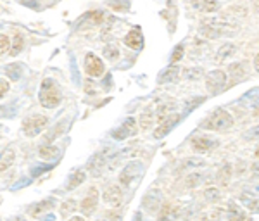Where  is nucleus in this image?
Masks as SVG:
<instances>
[{"mask_svg": "<svg viewBox=\"0 0 259 221\" xmlns=\"http://www.w3.org/2000/svg\"><path fill=\"white\" fill-rule=\"evenodd\" d=\"M232 124H233V118L228 111L216 109L209 118L202 123V128L211 130V131H223V130H228Z\"/></svg>", "mask_w": 259, "mask_h": 221, "instance_id": "obj_2", "label": "nucleus"}, {"mask_svg": "<svg viewBox=\"0 0 259 221\" xmlns=\"http://www.w3.org/2000/svg\"><path fill=\"white\" fill-rule=\"evenodd\" d=\"M178 74H180V69L177 68V66H171V68H168L166 71H162V73L159 74V83L175 81L178 78Z\"/></svg>", "mask_w": 259, "mask_h": 221, "instance_id": "obj_17", "label": "nucleus"}, {"mask_svg": "<svg viewBox=\"0 0 259 221\" xmlns=\"http://www.w3.org/2000/svg\"><path fill=\"white\" fill-rule=\"evenodd\" d=\"M225 85H227V74H225L223 71L216 69L207 74V90H209L212 95L223 90Z\"/></svg>", "mask_w": 259, "mask_h": 221, "instance_id": "obj_6", "label": "nucleus"}, {"mask_svg": "<svg viewBox=\"0 0 259 221\" xmlns=\"http://www.w3.org/2000/svg\"><path fill=\"white\" fill-rule=\"evenodd\" d=\"M142 173H144V164H142V162H139V161L130 162V164L123 171H121V174H119L121 185L130 187L133 182L137 180V178H140Z\"/></svg>", "mask_w": 259, "mask_h": 221, "instance_id": "obj_4", "label": "nucleus"}, {"mask_svg": "<svg viewBox=\"0 0 259 221\" xmlns=\"http://www.w3.org/2000/svg\"><path fill=\"white\" fill-rule=\"evenodd\" d=\"M97 204H99V192H97V189H90V194L83 199L80 209L83 214L90 216V214H94L95 209H97Z\"/></svg>", "mask_w": 259, "mask_h": 221, "instance_id": "obj_11", "label": "nucleus"}, {"mask_svg": "<svg viewBox=\"0 0 259 221\" xmlns=\"http://www.w3.org/2000/svg\"><path fill=\"white\" fill-rule=\"evenodd\" d=\"M23 47H24V38H23V35H16L14 36V43H12V47L9 49L11 51V56H18V54L23 51Z\"/></svg>", "mask_w": 259, "mask_h": 221, "instance_id": "obj_20", "label": "nucleus"}, {"mask_svg": "<svg viewBox=\"0 0 259 221\" xmlns=\"http://www.w3.org/2000/svg\"><path fill=\"white\" fill-rule=\"evenodd\" d=\"M200 69H194V71H183V76L187 78V80H195V78L200 76Z\"/></svg>", "mask_w": 259, "mask_h": 221, "instance_id": "obj_28", "label": "nucleus"}, {"mask_svg": "<svg viewBox=\"0 0 259 221\" xmlns=\"http://www.w3.org/2000/svg\"><path fill=\"white\" fill-rule=\"evenodd\" d=\"M40 156L44 157V159H54V157L59 156V149L57 147H41L40 149Z\"/></svg>", "mask_w": 259, "mask_h": 221, "instance_id": "obj_21", "label": "nucleus"}, {"mask_svg": "<svg viewBox=\"0 0 259 221\" xmlns=\"http://www.w3.org/2000/svg\"><path fill=\"white\" fill-rule=\"evenodd\" d=\"M9 89H11V85H9V81L7 80H0V99L4 97V95L9 92Z\"/></svg>", "mask_w": 259, "mask_h": 221, "instance_id": "obj_29", "label": "nucleus"}, {"mask_svg": "<svg viewBox=\"0 0 259 221\" xmlns=\"http://www.w3.org/2000/svg\"><path fill=\"white\" fill-rule=\"evenodd\" d=\"M14 151H11V149H7V151L0 152V171H6L9 169L12 164H14Z\"/></svg>", "mask_w": 259, "mask_h": 221, "instance_id": "obj_16", "label": "nucleus"}, {"mask_svg": "<svg viewBox=\"0 0 259 221\" xmlns=\"http://www.w3.org/2000/svg\"><path fill=\"white\" fill-rule=\"evenodd\" d=\"M104 54H106V57H107V59H111V61H114V59H118V57H119V51L114 47V45H109V47L104 49Z\"/></svg>", "mask_w": 259, "mask_h": 221, "instance_id": "obj_25", "label": "nucleus"}, {"mask_svg": "<svg viewBox=\"0 0 259 221\" xmlns=\"http://www.w3.org/2000/svg\"><path fill=\"white\" fill-rule=\"evenodd\" d=\"M11 49V40L9 36L6 35H0V56H4V54H7Z\"/></svg>", "mask_w": 259, "mask_h": 221, "instance_id": "obj_23", "label": "nucleus"}, {"mask_svg": "<svg viewBox=\"0 0 259 221\" xmlns=\"http://www.w3.org/2000/svg\"><path fill=\"white\" fill-rule=\"evenodd\" d=\"M135 133H137L135 119H133V118H128V119L124 121V123L118 128V130L112 131V137H114L116 140H124V139H128V137H133Z\"/></svg>", "mask_w": 259, "mask_h": 221, "instance_id": "obj_8", "label": "nucleus"}, {"mask_svg": "<svg viewBox=\"0 0 259 221\" xmlns=\"http://www.w3.org/2000/svg\"><path fill=\"white\" fill-rule=\"evenodd\" d=\"M124 45H128L133 51H140V49L144 47V35H142L140 28H133V30L124 36Z\"/></svg>", "mask_w": 259, "mask_h": 221, "instance_id": "obj_12", "label": "nucleus"}, {"mask_svg": "<svg viewBox=\"0 0 259 221\" xmlns=\"http://www.w3.org/2000/svg\"><path fill=\"white\" fill-rule=\"evenodd\" d=\"M180 119H182V116H180V114H169L168 118L162 119L161 123H159L157 130L154 131V137H156V139H162V137H166L175 126H177Z\"/></svg>", "mask_w": 259, "mask_h": 221, "instance_id": "obj_7", "label": "nucleus"}, {"mask_svg": "<svg viewBox=\"0 0 259 221\" xmlns=\"http://www.w3.org/2000/svg\"><path fill=\"white\" fill-rule=\"evenodd\" d=\"M200 182H202V174L194 173V174H190V176L187 178V187H197Z\"/></svg>", "mask_w": 259, "mask_h": 221, "instance_id": "obj_26", "label": "nucleus"}, {"mask_svg": "<svg viewBox=\"0 0 259 221\" xmlns=\"http://www.w3.org/2000/svg\"><path fill=\"white\" fill-rule=\"evenodd\" d=\"M235 45L232 43H227L225 47H221L218 51V56H216V59H218V62H223L225 59H228V57H232L233 54H235Z\"/></svg>", "mask_w": 259, "mask_h": 221, "instance_id": "obj_18", "label": "nucleus"}, {"mask_svg": "<svg viewBox=\"0 0 259 221\" xmlns=\"http://www.w3.org/2000/svg\"><path fill=\"white\" fill-rule=\"evenodd\" d=\"M85 178H87V173H85V171H81V169L74 171V173L68 178V183H66V190L76 189L78 185H81V183L85 182Z\"/></svg>", "mask_w": 259, "mask_h": 221, "instance_id": "obj_15", "label": "nucleus"}, {"mask_svg": "<svg viewBox=\"0 0 259 221\" xmlns=\"http://www.w3.org/2000/svg\"><path fill=\"white\" fill-rule=\"evenodd\" d=\"M49 123V118L47 116H41V114H35V116H30L23 121V131L26 137H36L40 135L41 131L45 130Z\"/></svg>", "mask_w": 259, "mask_h": 221, "instance_id": "obj_3", "label": "nucleus"}, {"mask_svg": "<svg viewBox=\"0 0 259 221\" xmlns=\"http://www.w3.org/2000/svg\"><path fill=\"white\" fill-rule=\"evenodd\" d=\"M190 145L195 152L204 154V152H209L211 149L216 145V142H212L207 135H195L194 139H192Z\"/></svg>", "mask_w": 259, "mask_h": 221, "instance_id": "obj_9", "label": "nucleus"}, {"mask_svg": "<svg viewBox=\"0 0 259 221\" xmlns=\"http://www.w3.org/2000/svg\"><path fill=\"white\" fill-rule=\"evenodd\" d=\"M204 195H206V199L209 202H218L220 199H221V192L218 189H214V187H211V189L204 190Z\"/></svg>", "mask_w": 259, "mask_h": 221, "instance_id": "obj_22", "label": "nucleus"}, {"mask_svg": "<svg viewBox=\"0 0 259 221\" xmlns=\"http://www.w3.org/2000/svg\"><path fill=\"white\" fill-rule=\"evenodd\" d=\"M230 176H232V168H227V173H225V168H221V171L218 173V180L220 183H228L230 182Z\"/></svg>", "mask_w": 259, "mask_h": 221, "instance_id": "obj_27", "label": "nucleus"}, {"mask_svg": "<svg viewBox=\"0 0 259 221\" xmlns=\"http://www.w3.org/2000/svg\"><path fill=\"white\" fill-rule=\"evenodd\" d=\"M102 197H104V202H107L112 207H118L121 201H123V192H121L118 185H109L104 190Z\"/></svg>", "mask_w": 259, "mask_h": 221, "instance_id": "obj_10", "label": "nucleus"}, {"mask_svg": "<svg viewBox=\"0 0 259 221\" xmlns=\"http://www.w3.org/2000/svg\"><path fill=\"white\" fill-rule=\"evenodd\" d=\"M162 202V195L159 190H150L147 195L144 197V207L147 209L149 212H156L159 209Z\"/></svg>", "mask_w": 259, "mask_h": 221, "instance_id": "obj_13", "label": "nucleus"}, {"mask_svg": "<svg viewBox=\"0 0 259 221\" xmlns=\"http://www.w3.org/2000/svg\"><path fill=\"white\" fill-rule=\"evenodd\" d=\"M85 71L89 76H94V78H99L104 74V71H106V66H104L102 59H100L99 56H95V54L89 52L85 56Z\"/></svg>", "mask_w": 259, "mask_h": 221, "instance_id": "obj_5", "label": "nucleus"}, {"mask_svg": "<svg viewBox=\"0 0 259 221\" xmlns=\"http://www.w3.org/2000/svg\"><path fill=\"white\" fill-rule=\"evenodd\" d=\"M183 52H185L183 45L182 43L177 45V47L173 49V54H171V62H178L180 59H183Z\"/></svg>", "mask_w": 259, "mask_h": 221, "instance_id": "obj_24", "label": "nucleus"}, {"mask_svg": "<svg viewBox=\"0 0 259 221\" xmlns=\"http://www.w3.org/2000/svg\"><path fill=\"white\" fill-rule=\"evenodd\" d=\"M192 6L200 12H216L221 7L218 0H194Z\"/></svg>", "mask_w": 259, "mask_h": 221, "instance_id": "obj_14", "label": "nucleus"}, {"mask_svg": "<svg viewBox=\"0 0 259 221\" xmlns=\"http://www.w3.org/2000/svg\"><path fill=\"white\" fill-rule=\"evenodd\" d=\"M38 99H40V104L45 107V109H54V107L59 106L62 101V92L59 86H57L56 81L50 80V78H45L40 86Z\"/></svg>", "mask_w": 259, "mask_h": 221, "instance_id": "obj_1", "label": "nucleus"}, {"mask_svg": "<svg viewBox=\"0 0 259 221\" xmlns=\"http://www.w3.org/2000/svg\"><path fill=\"white\" fill-rule=\"evenodd\" d=\"M156 123V119H154V114H152V111H145L144 114L140 116V126H142V130H149L152 124Z\"/></svg>", "mask_w": 259, "mask_h": 221, "instance_id": "obj_19", "label": "nucleus"}]
</instances>
